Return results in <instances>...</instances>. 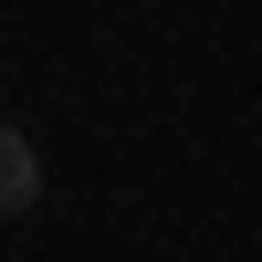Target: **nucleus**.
<instances>
[{
	"label": "nucleus",
	"mask_w": 262,
	"mask_h": 262,
	"mask_svg": "<svg viewBox=\"0 0 262 262\" xmlns=\"http://www.w3.org/2000/svg\"><path fill=\"white\" fill-rule=\"evenodd\" d=\"M32 200H42V147L21 126H0V221H21Z\"/></svg>",
	"instance_id": "1"
}]
</instances>
